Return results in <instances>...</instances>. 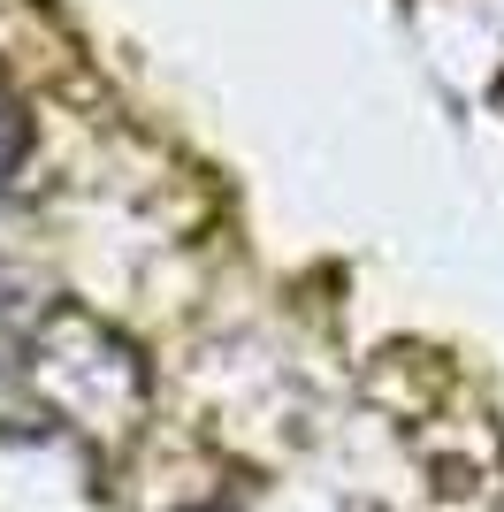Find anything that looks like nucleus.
Instances as JSON below:
<instances>
[{
  "label": "nucleus",
  "instance_id": "nucleus-1",
  "mask_svg": "<svg viewBox=\"0 0 504 512\" xmlns=\"http://www.w3.org/2000/svg\"><path fill=\"white\" fill-rule=\"evenodd\" d=\"M207 512H222V505H207Z\"/></svg>",
  "mask_w": 504,
  "mask_h": 512
}]
</instances>
